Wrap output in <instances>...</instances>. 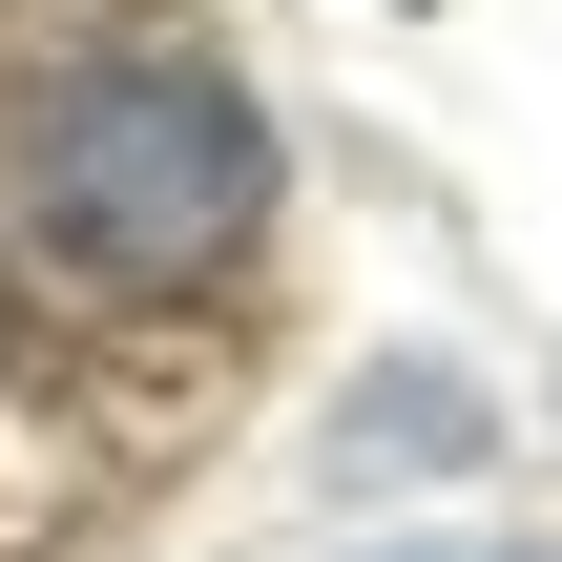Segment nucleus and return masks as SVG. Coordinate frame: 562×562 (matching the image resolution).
<instances>
[{"instance_id": "1", "label": "nucleus", "mask_w": 562, "mask_h": 562, "mask_svg": "<svg viewBox=\"0 0 562 562\" xmlns=\"http://www.w3.org/2000/svg\"><path fill=\"white\" fill-rule=\"evenodd\" d=\"M21 229L83 271V292H209L250 229H271V125L229 63L188 42H125V63H63L21 104Z\"/></svg>"}]
</instances>
